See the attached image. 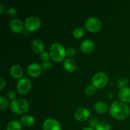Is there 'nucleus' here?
I'll list each match as a JSON object with an SVG mask.
<instances>
[{"instance_id": "obj_1", "label": "nucleus", "mask_w": 130, "mask_h": 130, "mask_svg": "<svg viewBox=\"0 0 130 130\" xmlns=\"http://www.w3.org/2000/svg\"><path fill=\"white\" fill-rule=\"evenodd\" d=\"M130 110L125 103L121 101H114L110 107V114L114 118L119 120L125 119L129 116Z\"/></svg>"}, {"instance_id": "obj_2", "label": "nucleus", "mask_w": 130, "mask_h": 130, "mask_svg": "<svg viewBox=\"0 0 130 130\" xmlns=\"http://www.w3.org/2000/svg\"><path fill=\"white\" fill-rule=\"evenodd\" d=\"M50 54L53 61L60 62L66 58L67 52L61 44L53 43L50 48Z\"/></svg>"}, {"instance_id": "obj_3", "label": "nucleus", "mask_w": 130, "mask_h": 130, "mask_svg": "<svg viewBox=\"0 0 130 130\" xmlns=\"http://www.w3.org/2000/svg\"><path fill=\"white\" fill-rule=\"evenodd\" d=\"M29 103L23 99H17L13 100L10 104V108L13 112L17 114H22L29 109Z\"/></svg>"}, {"instance_id": "obj_4", "label": "nucleus", "mask_w": 130, "mask_h": 130, "mask_svg": "<svg viewBox=\"0 0 130 130\" xmlns=\"http://www.w3.org/2000/svg\"><path fill=\"white\" fill-rule=\"evenodd\" d=\"M108 76L104 72H98L95 74L91 80L92 85L95 88L101 89L105 87L108 83Z\"/></svg>"}, {"instance_id": "obj_5", "label": "nucleus", "mask_w": 130, "mask_h": 130, "mask_svg": "<svg viewBox=\"0 0 130 130\" xmlns=\"http://www.w3.org/2000/svg\"><path fill=\"white\" fill-rule=\"evenodd\" d=\"M86 30L90 32H97L102 27V22L98 18L91 17L88 18L85 23Z\"/></svg>"}, {"instance_id": "obj_6", "label": "nucleus", "mask_w": 130, "mask_h": 130, "mask_svg": "<svg viewBox=\"0 0 130 130\" xmlns=\"http://www.w3.org/2000/svg\"><path fill=\"white\" fill-rule=\"evenodd\" d=\"M41 25V20L35 16H30L27 18L24 22L25 29L30 32H34L38 30Z\"/></svg>"}, {"instance_id": "obj_7", "label": "nucleus", "mask_w": 130, "mask_h": 130, "mask_svg": "<svg viewBox=\"0 0 130 130\" xmlns=\"http://www.w3.org/2000/svg\"><path fill=\"white\" fill-rule=\"evenodd\" d=\"M31 88V82L27 78H21L17 84V90L21 95L26 94Z\"/></svg>"}, {"instance_id": "obj_8", "label": "nucleus", "mask_w": 130, "mask_h": 130, "mask_svg": "<svg viewBox=\"0 0 130 130\" xmlns=\"http://www.w3.org/2000/svg\"><path fill=\"white\" fill-rule=\"evenodd\" d=\"M74 117L78 121H86L90 117V112L88 109L85 107L79 108L75 112Z\"/></svg>"}, {"instance_id": "obj_9", "label": "nucleus", "mask_w": 130, "mask_h": 130, "mask_svg": "<svg viewBox=\"0 0 130 130\" xmlns=\"http://www.w3.org/2000/svg\"><path fill=\"white\" fill-rule=\"evenodd\" d=\"M43 130H62L59 122L54 119H48L45 120L43 124Z\"/></svg>"}, {"instance_id": "obj_10", "label": "nucleus", "mask_w": 130, "mask_h": 130, "mask_svg": "<svg viewBox=\"0 0 130 130\" xmlns=\"http://www.w3.org/2000/svg\"><path fill=\"white\" fill-rule=\"evenodd\" d=\"M23 22L20 19H13L9 23V27L10 30L15 33H20L23 30L24 27Z\"/></svg>"}, {"instance_id": "obj_11", "label": "nucleus", "mask_w": 130, "mask_h": 130, "mask_svg": "<svg viewBox=\"0 0 130 130\" xmlns=\"http://www.w3.org/2000/svg\"><path fill=\"white\" fill-rule=\"evenodd\" d=\"M42 72L41 66L38 63H32L28 66V74L32 77H37Z\"/></svg>"}, {"instance_id": "obj_12", "label": "nucleus", "mask_w": 130, "mask_h": 130, "mask_svg": "<svg viewBox=\"0 0 130 130\" xmlns=\"http://www.w3.org/2000/svg\"><path fill=\"white\" fill-rule=\"evenodd\" d=\"M63 67L67 72H73L77 69V63L73 58H67L63 62Z\"/></svg>"}, {"instance_id": "obj_13", "label": "nucleus", "mask_w": 130, "mask_h": 130, "mask_svg": "<svg viewBox=\"0 0 130 130\" xmlns=\"http://www.w3.org/2000/svg\"><path fill=\"white\" fill-rule=\"evenodd\" d=\"M95 47L94 43L90 39H86L83 41L80 44V50L85 53H89L92 52Z\"/></svg>"}, {"instance_id": "obj_14", "label": "nucleus", "mask_w": 130, "mask_h": 130, "mask_svg": "<svg viewBox=\"0 0 130 130\" xmlns=\"http://www.w3.org/2000/svg\"><path fill=\"white\" fill-rule=\"evenodd\" d=\"M119 98L124 103H130V88L122 87L119 91Z\"/></svg>"}, {"instance_id": "obj_15", "label": "nucleus", "mask_w": 130, "mask_h": 130, "mask_svg": "<svg viewBox=\"0 0 130 130\" xmlns=\"http://www.w3.org/2000/svg\"><path fill=\"white\" fill-rule=\"evenodd\" d=\"M31 48L36 53H43L44 50V44L41 39H34L31 43Z\"/></svg>"}, {"instance_id": "obj_16", "label": "nucleus", "mask_w": 130, "mask_h": 130, "mask_svg": "<svg viewBox=\"0 0 130 130\" xmlns=\"http://www.w3.org/2000/svg\"><path fill=\"white\" fill-rule=\"evenodd\" d=\"M10 73L13 78L20 79L23 76V70L19 65H13L10 67Z\"/></svg>"}, {"instance_id": "obj_17", "label": "nucleus", "mask_w": 130, "mask_h": 130, "mask_svg": "<svg viewBox=\"0 0 130 130\" xmlns=\"http://www.w3.org/2000/svg\"><path fill=\"white\" fill-rule=\"evenodd\" d=\"M20 123L25 126H31L35 123V119L30 115H24L20 118Z\"/></svg>"}, {"instance_id": "obj_18", "label": "nucleus", "mask_w": 130, "mask_h": 130, "mask_svg": "<svg viewBox=\"0 0 130 130\" xmlns=\"http://www.w3.org/2000/svg\"><path fill=\"white\" fill-rule=\"evenodd\" d=\"M95 111L99 114H105L108 110L107 105L103 102H98L94 105Z\"/></svg>"}, {"instance_id": "obj_19", "label": "nucleus", "mask_w": 130, "mask_h": 130, "mask_svg": "<svg viewBox=\"0 0 130 130\" xmlns=\"http://www.w3.org/2000/svg\"><path fill=\"white\" fill-rule=\"evenodd\" d=\"M7 130H22V126L18 121H11L8 124Z\"/></svg>"}, {"instance_id": "obj_20", "label": "nucleus", "mask_w": 130, "mask_h": 130, "mask_svg": "<svg viewBox=\"0 0 130 130\" xmlns=\"http://www.w3.org/2000/svg\"><path fill=\"white\" fill-rule=\"evenodd\" d=\"M74 37L76 39H80L85 35V29L82 27H77L73 30Z\"/></svg>"}, {"instance_id": "obj_21", "label": "nucleus", "mask_w": 130, "mask_h": 130, "mask_svg": "<svg viewBox=\"0 0 130 130\" xmlns=\"http://www.w3.org/2000/svg\"><path fill=\"white\" fill-rule=\"evenodd\" d=\"M111 127L110 125L107 122H100L99 123L96 127L95 128V130H110Z\"/></svg>"}, {"instance_id": "obj_22", "label": "nucleus", "mask_w": 130, "mask_h": 130, "mask_svg": "<svg viewBox=\"0 0 130 130\" xmlns=\"http://www.w3.org/2000/svg\"><path fill=\"white\" fill-rule=\"evenodd\" d=\"M9 107V102L5 96H0V110H3L8 109Z\"/></svg>"}, {"instance_id": "obj_23", "label": "nucleus", "mask_w": 130, "mask_h": 130, "mask_svg": "<svg viewBox=\"0 0 130 130\" xmlns=\"http://www.w3.org/2000/svg\"><path fill=\"white\" fill-rule=\"evenodd\" d=\"M96 92V88L93 85H89L85 89V93L88 96H92Z\"/></svg>"}, {"instance_id": "obj_24", "label": "nucleus", "mask_w": 130, "mask_h": 130, "mask_svg": "<svg viewBox=\"0 0 130 130\" xmlns=\"http://www.w3.org/2000/svg\"><path fill=\"white\" fill-rule=\"evenodd\" d=\"M6 15L9 17H14L17 15V11L13 8H9L5 11Z\"/></svg>"}, {"instance_id": "obj_25", "label": "nucleus", "mask_w": 130, "mask_h": 130, "mask_svg": "<svg viewBox=\"0 0 130 130\" xmlns=\"http://www.w3.org/2000/svg\"><path fill=\"white\" fill-rule=\"evenodd\" d=\"M66 52H67V55L68 56L69 58H72L74 57L76 55V50L74 48H72V47H71V48H69L68 49L66 50Z\"/></svg>"}, {"instance_id": "obj_26", "label": "nucleus", "mask_w": 130, "mask_h": 130, "mask_svg": "<svg viewBox=\"0 0 130 130\" xmlns=\"http://www.w3.org/2000/svg\"><path fill=\"white\" fill-rule=\"evenodd\" d=\"M52 67V64L50 61H46V62H43L41 65V68L44 71H48Z\"/></svg>"}, {"instance_id": "obj_27", "label": "nucleus", "mask_w": 130, "mask_h": 130, "mask_svg": "<svg viewBox=\"0 0 130 130\" xmlns=\"http://www.w3.org/2000/svg\"><path fill=\"white\" fill-rule=\"evenodd\" d=\"M16 93L13 91V90H9L6 93V96L9 100H15V97H16Z\"/></svg>"}, {"instance_id": "obj_28", "label": "nucleus", "mask_w": 130, "mask_h": 130, "mask_svg": "<svg viewBox=\"0 0 130 130\" xmlns=\"http://www.w3.org/2000/svg\"><path fill=\"white\" fill-rule=\"evenodd\" d=\"M50 57V54L46 52H44L43 53H41V59L43 62L49 61Z\"/></svg>"}, {"instance_id": "obj_29", "label": "nucleus", "mask_w": 130, "mask_h": 130, "mask_svg": "<svg viewBox=\"0 0 130 130\" xmlns=\"http://www.w3.org/2000/svg\"><path fill=\"white\" fill-rule=\"evenodd\" d=\"M98 124H99L98 120L96 119H95V118H92V119H90V121H89V125H90V126L92 128H96Z\"/></svg>"}, {"instance_id": "obj_30", "label": "nucleus", "mask_w": 130, "mask_h": 130, "mask_svg": "<svg viewBox=\"0 0 130 130\" xmlns=\"http://www.w3.org/2000/svg\"><path fill=\"white\" fill-rule=\"evenodd\" d=\"M6 86V81L3 77H1V85H0V90H3Z\"/></svg>"}, {"instance_id": "obj_31", "label": "nucleus", "mask_w": 130, "mask_h": 130, "mask_svg": "<svg viewBox=\"0 0 130 130\" xmlns=\"http://www.w3.org/2000/svg\"><path fill=\"white\" fill-rule=\"evenodd\" d=\"M0 8H1V9H0V14L2 15L4 11V6L2 3H0Z\"/></svg>"}, {"instance_id": "obj_32", "label": "nucleus", "mask_w": 130, "mask_h": 130, "mask_svg": "<svg viewBox=\"0 0 130 130\" xmlns=\"http://www.w3.org/2000/svg\"><path fill=\"white\" fill-rule=\"evenodd\" d=\"M82 130H95L93 128H91V127H86V128H83Z\"/></svg>"}]
</instances>
